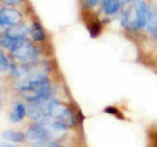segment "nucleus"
<instances>
[{"label":"nucleus","instance_id":"f257e3e1","mask_svg":"<svg viewBox=\"0 0 157 147\" xmlns=\"http://www.w3.org/2000/svg\"><path fill=\"white\" fill-rule=\"evenodd\" d=\"M22 14L13 8H2L0 9V26L12 27L21 23Z\"/></svg>","mask_w":157,"mask_h":147},{"label":"nucleus","instance_id":"f03ea898","mask_svg":"<svg viewBox=\"0 0 157 147\" xmlns=\"http://www.w3.org/2000/svg\"><path fill=\"white\" fill-rule=\"evenodd\" d=\"M12 55L17 59V60L22 61V63H32L36 61L38 57V50L30 43L25 42L24 45L18 48V50L14 51Z\"/></svg>","mask_w":157,"mask_h":147},{"label":"nucleus","instance_id":"7ed1b4c3","mask_svg":"<svg viewBox=\"0 0 157 147\" xmlns=\"http://www.w3.org/2000/svg\"><path fill=\"white\" fill-rule=\"evenodd\" d=\"M135 14H136V26L137 29H144L147 25V17H148V9L144 0H135Z\"/></svg>","mask_w":157,"mask_h":147},{"label":"nucleus","instance_id":"20e7f679","mask_svg":"<svg viewBox=\"0 0 157 147\" xmlns=\"http://www.w3.org/2000/svg\"><path fill=\"white\" fill-rule=\"evenodd\" d=\"M50 131L46 126H43V124H38L36 122L33 126H30L26 130V138L32 141H42V139H48L50 138Z\"/></svg>","mask_w":157,"mask_h":147},{"label":"nucleus","instance_id":"39448f33","mask_svg":"<svg viewBox=\"0 0 157 147\" xmlns=\"http://www.w3.org/2000/svg\"><path fill=\"white\" fill-rule=\"evenodd\" d=\"M28 33H29V30H28L26 25H24V23H18V25H16V26L9 27L6 34L9 35V37L14 38V39H26Z\"/></svg>","mask_w":157,"mask_h":147},{"label":"nucleus","instance_id":"423d86ee","mask_svg":"<svg viewBox=\"0 0 157 147\" xmlns=\"http://www.w3.org/2000/svg\"><path fill=\"white\" fill-rule=\"evenodd\" d=\"M121 5L122 4L119 0H104L102 2V11L107 16H113V14L119 12Z\"/></svg>","mask_w":157,"mask_h":147},{"label":"nucleus","instance_id":"0eeeda50","mask_svg":"<svg viewBox=\"0 0 157 147\" xmlns=\"http://www.w3.org/2000/svg\"><path fill=\"white\" fill-rule=\"evenodd\" d=\"M3 138L9 142H16V143H21L25 141L26 134H24L22 131H16V130H6L3 133Z\"/></svg>","mask_w":157,"mask_h":147},{"label":"nucleus","instance_id":"6e6552de","mask_svg":"<svg viewBox=\"0 0 157 147\" xmlns=\"http://www.w3.org/2000/svg\"><path fill=\"white\" fill-rule=\"evenodd\" d=\"M145 29L149 33H155L157 29V11L153 7H149V9H148V17H147Z\"/></svg>","mask_w":157,"mask_h":147},{"label":"nucleus","instance_id":"1a4fd4ad","mask_svg":"<svg viewBox=\"0 0 157 147\" xmlns=\"http://www.w3.org/2000/svg\"><path fill=\"white\" fill-rule=\"evenodd\" d=\"M30 35H32V39L34 42H43L46 39V34H45V30L42 29V26L39 25L38 22H34L32 27H30Z\"/></svg>","mask_w":157,"mask_h":147},{"label":"nucleus","instance_id":"9d476101","mask_svg":"<svg viewBox=\"0 0 157 147\" xmlns=\"http://www.w3.org/2000/svg\"><path fill=\"white\" fill-rule=\"evenodd\" d=\"M13 112L22 120L24 117H25V115H26V107L24 104H21V103H16L14 107H13Z\"/></svg>","mask_w":157,"mask_h":147},{"label":"nucleus","instance_id":"9b49d317","mask_svg":"<svg viewBox=\"0 0 157 147\" xmlns=\"http://www.w3.org/2000/svg\"><path fill=\"white\" fill-rule=\"evenodd\" d=\"M88 30H89V34L92 38H96L101 33V25L98 22H90V25L88 26Z\"/></svg>","mask_w":157,"mask_h":147},{"label":"nucleus","instance_id":"f8f14e48","mask_svg":"<svg viewBox=\"0 0 157 147\" xmlns=\"http://www.w3.org/2000/svg\"><path fill=\"white\" fill-rule=\"evenodd\" d=\"M33 147H59V146L56 142H52L50 139H42V141L34 142Z\"/></svg>","mask_w":157,"mask_h":147},{"label":"nucleus","instance_id":"ddd939ff","mask_svg":"<svg viewBox=\"0 0 157 147\" xmlns=\"http://www.w3.org/2000/svg\"><path fill=\"white\" fill-rule=\"evenodd\" d=\"M9 66L11 65H9V63H8V59L6 57V55H4L3 52H0V69L7 70Z\"/></svg>","mask_w":157,"mask_h":147},{"label":"nucleus","instance_id":"4468645a","mask_svg":"<svg viewBox=\"0 0 157 147\" xmlns=\"http://www.w3.org/2000/svg\"><path fill=\"white\" fill-rule=\"evenodd\" d=\"M105 112H106V113H110V115H114V116H117V117H119V119H123L122 113H121V112L118 111L117 108H114V107H106Z\"/></svg>","mask_w":157,"mask_h":147},{"label":"nucleus","instance_id":"2eb2a0df","mask_svg":"<svg viewBox=\"0 0 157 147\" xmlns=\"http://www.w3.org/2000/svg\"><path fill=\"white\" fill-rule=\"evenodd\" d=\"M82 3H84L85 8H93L94 5H97V4L100 3V0H82Z\"/></svg>","mask_w":157,"mask_h":147},{"label":"nucleus","instance_id":"dca6fc26","mask_svg":"<svg viewBox=\"0 0 157 147\" xmlns=\"http://www.w3.org/2000/svg\"><path fill=\"white\" fill-rule=\"evenodd\" d=\"M22 2L24 0H3V3L9 7H16L18 4H22Z\"/></svg>","mask_w":157,"mask_h":147},{"label":"nucleus","instance_id":"f3484780","mask_svg":"<svg viewBox=\"0 0 157 147\" xmlns=\"http://www.w3.org/2000/svg\"><path fill=\"white\" fill-rule=\"evenodd\" d=\"M9 119H11L12 122H20V121H21V119H20V117H18L16 113H14L13 111L11 112V115H9Z\"/></svg>","mask_w":157,"mask_h":147},{"label":"nucleus","instance_id":"a211bd4d","mask_svg":"<svg viewBox=\"0 0 157 147\" xmlns=\"http://www.w3.org/2000/svg\"><path fill=\"white\" fill-rule=\"evenodd\" d=\"M0 147H16V146L9 145V143H6V142H2V143H0Z\"/></svg>","mask_w":157,"mask_h":147},{"label":"nucleus","instance_id":"6ab92c4d","mask_svg":"<svg viewBox=\"0 0 157 147\" xmlns=\"http://www.w3.org/2000/svg\"><path fill=\"white\" fill-rule=\"evenodd\" d=\"M119 2H121V4H127V3H130L131 0H119Z\"/></svg>","mask_w":157,"mask_h":147},{"label":"nucleus","instance_id":"aec40b11","mask_svg":"<svg viewBox=\"0 0 157 147\" xmlns=\"http://www.w3.org/2000/svg\"><path fill=\"white\" fill-rule=\"evenodd\" d=\"M153 34H155V38H156V41H157V29H156V31H155Z\"/></svg>","mask_w":157,"mask_h":147}]
</instances>
